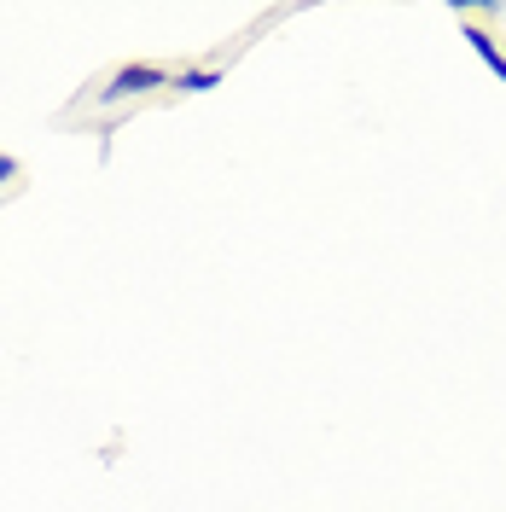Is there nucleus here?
Segmentation results:
<instances>
[{"label": "nucleus", "mask_w": 506, "mask_h": 512, "mask_svg": "<svg viewBox=\"0 0 506 512\" xmlns=\"http://www.w3.org/2000/svg\"><path fill=\"white\" fill-rule=\"evenodd\" d=\"M158 88H175V70H163V64H117L105 76V88H94V105H128V99L158 94Z\"/></svg>", "instance_id": "f257e3e1"}, {"label": "nucleus", "mask_w": 506, "mask_h": 512, "mask_svg": "<svg viewBox=\"0 0 506 512\" xmlns=\"http://www.w3.org/2000/svg\"><path fill=\"white\" fill-rule=\"evenodd\" d=\"M210 88H222V64H187V70H175V94H210Z\"/></svg>", "instance_id": "f03ea898"}, {"label": "nucleus", "mask_w": 506, "mask_h": 512, "mask_svg": "<svg viewBox=\"0 0 506 512\" xmlns=\"http://www.w3.org/2000/svg\"><path fill=\"white\" fill-rule=\"evenodd\" d=\"M466 41H472L477 59H483V64H489V70H495V76L506 82V47H501V41H495L489 30H477V24H466Z\"/></svg>", "instance_id": "7ed1b4c3"}, {"label": "nucleus", "mask_w": 506, "mask_h": 512, "mask_svg": "<svg viewBox=\"0 0 506 512\" xmlns=\"http://www.w3.org/2000/svg\"><path fill=\"white\" fill-rule=\"evenodd\" d=\"M18 175H24V169H18V158H6V152H0V187H12Z\"/></svg>", "instance_id": "20e7f679"}]
</instances>
